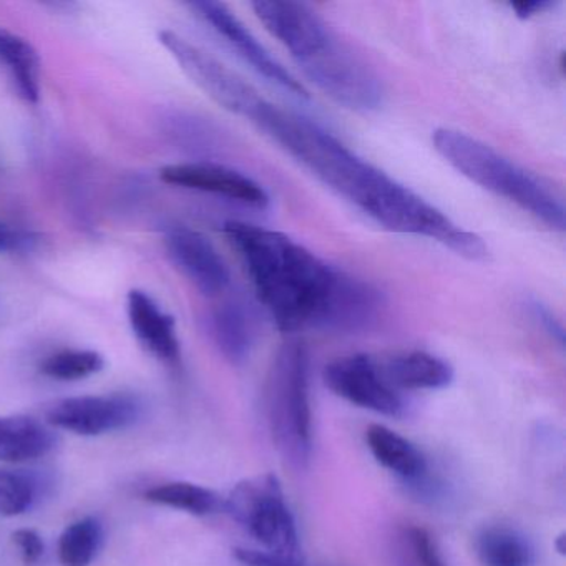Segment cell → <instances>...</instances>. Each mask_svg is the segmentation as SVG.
<instances>
[{
  "instance_id": "30bf717a",
  "label": "cell",
  "mask_w": 566,
  "mask_h": 566,
  "mask_svg": "<svg viewBox=\"0 0 566 566\" xmlns=\"http://www.w3.org/2000/svg\"><path fill=\"white\" fill-rule=\"evenodd\" d=\"M190 8L224 39L228 45L253 69L261 77L266 78L276 87L283 88L294 97L310 98V92L296 77L290 74L264 45L254 38L253 32L220 2H193Z\"/></svg>"
},
{
  "instance_id": "277c9868",
  "label": "cell",
  "mask_w": 566,
  "mask_h": 566,
  "mask_svg": "<svg viewBox=\"0 0 566 566\" xmlns=\"http://www.w3.org/2000/svg\"><path fill=\"white\" fill-rule=\"evenodd\" d=\"M432 145L447 164L483 190L505 198L552 230L565 231V203L542 178L462 132L439 128Z\"/></svg>"
},
{
  "instance_id": "4316f807",
  "label": "cell",
  "mask_w": 566,
  "mask_h": 566,
  "mask_svg": "<svg viewBox=\"0 0 566 566\" xmlns=\"http://www.w3.org/2000/svg\"><path fill=\"white\" fill-rule=\"evenodd\" d=\"M512 11L515 12L516 18L520 19H530L536 14H543V12L549 11V9L555 8V2L552 0H532V2H515V4H510Z\"/></svg>"
},
{
  "instance_id": "52a82bcc",
  "label": "cell",
  "mask_w": 566,
  "mask_h": 566,
  "mask_svg": "<svg viewBox=\"0 0 566 566\" xmlns=\"http://www.w3.org/2000/svg\"><path fill=\"white\" fill-rule=\"evenodd\" d=\"M158 41L170 52L188 78L224 111L244 118L260 97L256 88L227 65L171 31L158 32Z\"/></svg>"
},
{
  "instance_id": "2e32d148",
  "label": "cell",
  "mask_w": 566,
  "mask_h": 566,
  "mask_svg": "<svg viewBox=\"0 0 566 566\" xmlns=\"http://www.w3.org/2000/svg\"><path fill=\"white\" fill-rule=\"evenodd\" d=\"M57 443L54 430L29 416L0 419V462H28L41 459Z\"/></svg>"
},
{
  "instance_id": "9c48e42d",
  "label": "cell",
  "mask_w": 566,
  "mask_h": 566,
  "mask_svg": "<svg viewBox=\"0 0 566 566\" xmlns=\"http://www.w3.org/2000/svg\"><path fill=\"white\" fill-rule=\"evenodd\" d=\"M142 416V403L135 397L82 396L57 400L49 407L48 423L84 437L124 430L134 426Z\"/></svg>"
},
{
  "instance_id": "5bb4252c",
  "label": "cell",
  "mask_w": 566,
  "mask_h": 566,
  "mask_svg": "<svg viewBox=\"0 0 566 566\" xmlns=\"http://www.w3.org/2000/svg\"><path fill=\"white\" fill-rule=\"evenodd\" d=\"M366 442L374 459L403 482L412 483L416 489L426 483L427 460L412 442L380 423H373L366 430Z\"/></svg>"
},
{
  "instance_id": "cb8c5ba5",
  "label": "cell",
  "mask_w": 566,
  "mask_h": 566,
  "mask_svg": "<svg viewBox=\"0 0 566 566\" xmlns=\"http://www.w3.org/2000/svg\"><path fill=\"white\" fill-rule=\"evenodd\" d=\"M39 482L22 470H0V516H19L34 506Z\"/></svg>"
},
{
  "instance_id": "ba28073f",
  "label": "cell",
  "mask_w": 566,
  "mask_h": 566,
  "mask_svg": "<svg viewBox=\"0 0 566 566\" xmlns=\"http://www.w3.org/2000/svg\"><path fill=\"white\" fill-rule=\"evenodd\" d=\"M324 382L354 406L390 417L403 412L402 397L387 382L379 364L366 354L339 357L327 364Z\"/></svg>"
},
{
  "instance_id": "484cf974",
  "label": "cell",
  "mask_w": 566,
  "mask_h": 566,
  "mask_svg": "<svg viewBox=\"0 0 566 566\" xmlns=\"http://www.w3.org/2000/svg\"><path fill=\"white\" fill-rule=\"evenodd\" d=\"M530 307H532V314L535 316V319L538 321L539 326H542L559 346H563V344H565V331H563L562 323L556 319L555 314H553L545 304L539 303V301H533Z\"/></svg>"
},
{
  "instance_id": "83f0119b",
  "label": "cell",
  "mask_w": 566,
  "mask_h": 566,
  "mask_svg": "<svg viewBox=\"0 0 566 566\" xmlns=\"http://www.w3.org/2000/svg\"><path fill=\"white\" fill-rule=\"evenodd\" d=\"M22 243H24V238L18 231L12 230L9 224L0 221V254L18 250Z\"/></svg>"
},
{
  "instance_id": "d6986e66",
  "label": "cell",
  "mask_w": 566,
  "mask_h": 566,
  "mask_svg": "<svg viewBox=\"0 0 566 566\" xmlns=\"http://www.w3.org/2000/svg\"><path fill=\"white\" fill-rule=\"evenodd\" d=\"M145 500L197 516L211 515L224 506V500L217 492L190 482H170L154 486L145 492Z\"/></svg>"
},
{
  "instance_id": "7a4b0ae2",
  "label": "cell",
  "mask_w": 566,
  "mask_h": 566,
  "mask_svg": "<svg viewBox=\"0 0 566 566\" xmlns=\"http://www.w3.org/2000/svg\"><path fill=\"white\" fill-rule=\"evenodd\" d=\"M223 231L258 300L283 333L363 329L382 310L376 287L336 270L280 231L241 221H228Z\"/></svg>"
},
{
  "instance_id": "ac0fdd59",
  "label": "cell",
  "mask_w": 566,
  "mask_h": 566,
  "mask_svg": "<svg viewBox=\"0 0 566 566\" xmlns=\"http://www.w3.org/2000/svg\"><path fill=\"white\" fill-rule=\"evenodd\" d=\"M483 566H532L533 549L525 536L506 526H490L476 539Z\"/></svg>"
},
{
  "instance_id": "7402d4cb",
  "label": "cell",
  "mask_w": 566,
  "mask_h": 566,
  "mask_svg": "<svg viewBox=\"0 0 566 566\" xmlns=\"http://www.w3.org/2000/svg\"><path fill=\"white\" fill-rule=\"evenodd\" d=\"M394 566H447L427 530L403 526L392 538Z\"/></svg>"
},
{
  "instance_id": "e0dca14e",
  "label": "cell",
  "mask_w": 566,
  "mask_h": 566,
  "mask_svg": "<svg viewBox=\"0 0 566 566\" xmlns=\"http://www.w3.org/2000/svg\"><path fill=\"white\" fill-rule=\"evenodd\" d=\"M0 62L11 72L24 101L38 104L41 97V59L31 42L0 28Z\"/></svg>"
},
{
  "instance_id": "603a6c76",
  "label": "cell",
  "mask_w": 566,
  "mask_h": 566,
  "mask_svg": "<svg viewBox=\"0 0 566 566\" xmlns=\"http://www.w3.org/2000/svg\"><path fill=\"white\" fill-rule=\"evenodd\" d=\"M104 366L97 350L65 349L45 357L41 373L55 380H81L101 373Z\"/></svg>"
},
{
  "instance_id": "6da1fadb",
  "label": "cell",
  "mask_w": 566,
  "mask_h": 566,
  "mask_svg": "<svg viewBox=\"0 0 566 566\" xmlns=\"http://www.w3.org/2000/svg\"><path fill=\"white\" fill-rule=\"evenodd\" d=\"M247 120L386 230L429 238L467 260H485L489 254L479 234L453 223L429 201L357 157L314 122L283 111L261 95Z\"/></svg>"
},
{
  "instance_id": "ffe728a7",
  "label": "cell",
  "mask_w": 566,
  "mask_h": 566,
  "mask_svg": "<svg viewBox=\"0 0 566 566\" xmlns=\"http://www.w3.org/2000/svg\"><path fill=\"white\" fill-rule=\"evenodd\" d=\"M213 334L218 347L230 363L243 364L253 346V329L247 311L240 304H224L213 316Z\"/></svg>"
},
{
  "instance_id": "7c38bea8",
  "label": "cell",
  "mask_w": 566,
  "mask_h": 566,
  "mask_svg": "<svg viewBox=\"0 0 566 566\" xmlns=\"http://www.w3.org/2000/svg\"><path fill=\"white\" fill-rule=\"evenodd\" d=\"M165 184L187 190L205 191L230 198L247 207L264 210L270 207V195L253 178L213 164L168 165L160 171Z\"/></svg>"
},
{
  "instance_id": "3957f363",
  "label": "cell",
  "mask_w": 566,
  "mask_h": 566,
  "mask_svg": "<svg viewBox=\"0 0 566 566\" xmlns=\"http://www.w3.org/2000/svg\"><path fill=\"white\" fill-rule=\"evenodd\" d=\"M261 24L293 55L307 78L336 104L356 112L382 104L377 75L350 52L306 4L258 0L251 4Z\"/></svg>"
},
{
  "instance_id": "5b68a950",
  "label": "cell",
  "mask_w": 566,
  "mask_h": 566,
  "mask_svg": "<svg viewBox=\"0 0 566 566\" xmlns=\"http://www.w3.org/2000/svg\"><path fill=\"white\" fill-rule=\"evenodd\" d=\"M266 392L268 420L277 452L294 469H303L313 450L310 354L304 344L290 343L277 353Z\"/></svg>"
},
{
  "instance_id": "8fae6325",
  "label": "cell",
  "mask_w": 566,
  "mask_h": 566,
  "mask_svg": "<svg viewBox=\"0 0 566 566\" xmlns=\"http://www.w3.org/2000/svg\"><path fill=\"white\" fill-rule=\"evenodd\" d=\"M175 266L201 294L220 296L230 284V270L214 244L200 231L175 227L165 237Z\"/></svg>"
},
{
  "instance_id": "4fadbf2b",
  "label": "cell",
  "mask_w": 566,
  "mask_h": 566,
  "mask_svg": "<svg viewBox=\"0 0 566 566\" xmlns=\"http://www.w3.org/2000/svg\"><path fill=\"white\" fill-rule=\"evenodd\" d=\"M127 313L135 337L148 353L165 363L180 359L177 324L150 294L132 290L127 297Z\"/></svg>"
},
{
  "instance_id": "9a60e30c",
  "label": "cell",
  "mask_w": 566,
  "mask_h": 566,
  "mask_svg": "<svg viewBox=\"0 0 566 566\" xmlns=\"http://www.w3.org/2000/svg\"><path fill=\"white\" fill-rule=\"evenodd\" d=\"M380 369L394 389H443L453 380L452 366L423 350L397 354L380 366Z\"/></svg>"
},
{
  "instance_id": "44dd1931",
  "label": "cell",
  "mask_w": 566,
  "mask_h": 566,
  "mask_svg": "<svg viewBox=\"0 0 566 566\" xmlns=\"http://www.w3.org/2000/svg\"><path fill=\"white\" fill-rule=\"evenodd\" d=\"M104 539V528L94 516L71 523L59 539L62 566H88L97 556Z\"/></svg>"
},
{
  "instance_id": "f1b7e54d",
  "label": "cell",
  "mask_w": 566,
  "mask_h": 566,
  "mask_svg": "<svg viewBox=\"0 0 566 566\" xmlns=\"http://www.w3.org/2000/svg\"><path fill=\"white\" fill-rule=\"evenodd\" d=\"M291 566H310V565H306V563H304V562H300V563H296V565H291Z\"/></svg>"
},
{
  "instance_id": "8992f818",
  "label": "cell",
  "mask_w": 566,
  "mask_h": 566,
  "mask_svg": "<svg viewBox=\"0 0 566 566\" xmlns=\"http://www.w3.org/2000/svg\"><path fill=\"white\" fill-rule=\"evenodd\" d=\"M223 509L263 546L264 552L283 558H301L296 522L280 480L273 473L238 483L224 500Z\"/></svg>"
},
{
  "instance_id": "d4e9b609",
  "label": "cell",
  "mask_w": 566,
  "mask_h": 566,
  "mask_svg": "<svg viewBox=\"0 0 566 566\" xmlns=\"http://www.w3.org/2000/svg\"><path fill=\"white\" fill-rule=\"evenodd\" d=\"M14 538L15 546H18L19 552H21L22 559H24L25 565L34 566L35 563H39V559L44 556V542H42L41 535L34 530L31 528H22L18 530V532L12 535Z\"/></svg>"
}]
</instances>
